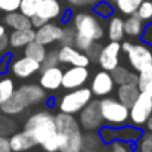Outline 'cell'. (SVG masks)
<instances>
[{"label":"cell","instance_id":"cell-1","mask_svg":"<svg viewBox=\"0 0 152 152\" xmlns=\"http://www.w3.org/2000/svg\"><path fill=\"white\" fill-rule=\"evenodd\" d=\"M24 129L33 133L43 152H59L61 136L56 130L55 114L50 111H37L31 114L25 120Z\"/></svg>","mask_w":152,"mask_h":152},{"label":"cell","instance_id":"cell-2","mask_svg":"<svg viewBox=\"0 0 152 152\" xmlns=\"http://www.w3.org/2000/svg\"><path fill=\"white\" fill-rule=\"evenodd\" d=\"M71 24L75 30V34L83 39H87L92 42H101L103 39V34H105L103 25L95 13L77 12L72 15Z\"/></svg>","mask_w":152,"mask_h":152},{"label":"cell","instance_id":"cell-3","mask_svg":"<svg viewBox=\"0 0 152 152\" xmlns=\"http://www.w3.org/2000/svg\"><path fill=\"white\" fill-rule=\"evenodd\" d=\"M99 109L106 126H124L129 123V106L120 102L117 98L105 96L99 99Z\"/></svg>","mask_w":152,"mask_h":152},{"label":"cell","instance_id":"cell-4","mask_svg":"<svg viewBox=\"0 0 152 152\" xmlns=\"http://www.w3.org/2000/svg\"><path fill=\"white\" fill-rule=\"evenodd\" d=\"M98 133H99V137H101L103 145H108L114 140H123V142H129L133 145L140 139L143 130L140 127L133 126V124H130V126L124 124V126H117V127L102 126L98 130Z\"/></svg>","mask_w":152,"mask_h":152},{"label":"cell","instance_id":"cell-5","mask_svg":"<svg viewBox=\"0 0 152 152\" xmlns=\"http://www.w3.org/2000/svg\"><path fill=\"white\" fill-rule=\"evenodd\" d=\"M95 96L90 90V87H78V89H72L68 90L59 101V111L61 112H66V114H72L77 115L89 102L92 101Z\"/></svg>","mask_w":152,"mask_h":152},{"label":"cell","instance_id":"cell-6","mask_svg":"<svg viewBox=\"0 0 152 152\" xmlns=\"http://www.w3.org/2000/svg\"><path fill=\"white\" fill-rule=\"evenodd\" d=\"M152 114V98L146 90H140L137 99L129 108V121L136 127H143Z\"/></svg>","mask_w":152,"mask_h":152},{"label":"cell","instance_id":"cell-7","mask_svg":"<svg viewBox=\"0 0 152 152\" xmlns=\"http://www.w3.org/2000/svg\"><path fill=\"white\" fill-rule=\"evenodd\" d=\"M12 98L16 102H19L25 109L28 106L43 103L49 99L48 92L40 84H22L18 89H15V93L12 95Z\"/></svg>","mask_w":152,"mask_h":152},{"label":"cell","instance_id":"cell-8","mask_svg":"<svg viewBox=\"0 0 152 152\" xmlns=\"http://www.w3.org/2000/svg\"><path fill=\"white\" fill-rule=\"evenodd\" d=\"M78 124L84 132H98L103 126V120L99 109V99H92L78 114Z\"/></svg>","mask_w":152,"mask_h":152},{"label":"cell","instance_id":"cell-9","mask_svg":"<svg viewBox=\"0 0 152 152\" xmlns=\"http://www.w3.org/2000/svg\"><path fill=\"white\" fill-rule=\"evenodd\" d=\"M40 68H42V64L27 55L13 58L9 62V71L12 72L13 77H16L19 80H27V78L36 75L37 72H40Z\"/></svg>","mask_w":152,"mask_h":152},{"label":"cell","instance_id":"cell-10","mask_svg":"<svg viewBox=\"0 0 152 152\" xmlns=\"http://www.w3.org/2000/svg\"><path fill=\"white\" fill-rule=\"evenodd\" d=\"M126 56H127L129 66L136 72H139L148 65H152V49L143 42L133 43L132 49L126 53Z\"/></svg>","mask_w":152,"mask_h":152},{"label":"cell","instance_id":"cell-11","mask_svg":"<svg viewBox=\"0 0 152 152\" xmlns=\"http://www.w3.org/2000/svg\"><path fill=\"white\" fill-rule=\"evenodd\" d=\"M90 78V69L89 66H75L71 65L69 68L64 69L62 75V89L72 90L83 87Z\"/></svg>","mask_w":152,"mask_h":152},{"label":"cell","instance_id":"cell-12","mask_svg":"<svg viewBox=\"0 0 152 152\" xmlns=\"http://www.w3.org/2000/svg\"><path fill=\"white\" fill-rule=\"evenodd\" d=\"M121 59V43L120 42H109L105 46H102L99 56H98V65L101 69L105 71H112L120 65Z\"/></svg>","mask_w":152,"mask_h":152},{"label":"cell","instance_id":"cell-13","mask_svg":"<svg viewBox=\"0 0 152 152\" xmlns=\"http://www.w3.org/2000/svg\"><path fill=\"white\" fill-rule=\"evenodd\" d=\"M115 86L117 84H115L111 72L105 71V69L98 71L92 77V81H90V90H92L93 96H96V98L109 96L111 93L115 92Z\"/></svg>","mask_w":152,"mask_h":152},{"label":"cell","instance_id":"cell-14","mask_svg":"<svg viewBox=\"0 0 152 152\" xmlns=\"http://www.w3.org/2000/svg\"><path fill=\"white\" fill-rule=\"evenodd\" d=\"M59 64L64 65H75V66H90V58L86 52L78 50L74 46H61L58 49Z\"/></svg>","mask_w":152,"mask_h":152},{"label":"cell","instance_id":"cell-15","mask_svg":"<svg viewBox=\"0 0 152 152\" xmlns=\"http://www.w3.org/2000/svg\"><path fill=\"white\" fill-rule=\"evenodd\" d=\"M55 124H56V130L61 136V139L64 137H69V136H74L81 130L80 124H78V120L75 115L72 114H66V112H58L55 114Z\"/></svg>","mask_w":152,"mask_h":152},{"label":"cell","instance_id":"cell-16","mask_svg":"<svg viewBox=\"0 0 152 152\" xmlns=\"http://www.w3.org/2000/svg\"><path fill=\"white\" fill-rule=\"evenodd\" d=\"M62 75H64V69L59 65L40 69L39 84L46 92H56L62 87Z\"/></svg>","mask_w":152,"mask_h":152},{"label":"cell","instance_id":"cell-17","mask_svg":"<svg viewBox=\"0 0 152 152\" xmlns=\"http://www.w3.org/2000/svg\"><path fill=\"white\" fill-rule=\"evenodd\" d=\"M9 142H10L12 152H28L39 146V143H37L36 137L33 136V133L30 130H25V129L22 132L12 133L9 136Z\"/></svg>","mask_w":152,"mask_h":152},{"label":"cell","instance_id":"cell-18","mask_svg":"<svg viewBox=\"0 0 152 152\" xmlns=\"http://www.w3.org/2000/svg\"><path fill=\"white\" fill-rule=\"evenodd\" d=\"M61 34H62V27L49 21V22L43 24L42 27L36 28L34 40L42 43V45H45V46H50V45H55V43L59 42Z\"/></svg>","mask_w":152,"mask_h":152},{"label":"cell","instance_id":"cell-19","mask_svg":"<svg viewBox=\"0 0 152 152\" xmlns=\"http://www.w3.org/2000/svg\"><path fill=\"white\" fill-rule=\"evenodd\" d=\"M64 7L61 4L59 0H42L40 6H39V10L36 15H39L40 18H43L46 22L49 21H56V19H61L62 15H64Z\"/></svg>","mask_w":152,"mask_h":152},{"label":"cell","instance_id":"cell-20","mask_svg":"<svg viewBox=\"0 0 152 152\" xmlns=\"http://www.w3.org/2000/svg\"><path fill=\"white\" fill-rule=\"evenodd\" d=\"M36 37V30L24 28V30H13L9 34V48L12 49H24L28 43H31Z\"/></svg>","mask_w":152,"mask_h":152},{"label":"cell","instance_id":"cell-21","mask_svg":"<svg viewBox=\"0 0 152 152\" xmlns=\"http://www.w3.org/2000/svg\"><path fill=\"white\" fill-rule=\"evenodd\" d=\"M140 93V89L137 86V83H129V84H118L115 89V98L120 102H123L124 105H127L129 108L132 106V103L137 99Z\"/></svg>","mask_w":152,"mask_h":152},{"label":"cell","instance_id":"cell-22","mask_svg":"<svg viewBox=\"0 0 152 152\" xmlns=\"http://www.w3.org/2000/svg\"><path fill=\"white\" fill-rule=\"evenodd\" d=\"M108 28H106V34L109 42H123L126 33H124V19L121 16L112 15L108 18Z\"/></svg>","mask_w":152,"mask_h":152},{"label":"cell","instance_id":"cell-23","mask_svg":"<svg viewBox=\"0 0 152 152\" xmlns=\"http://www.w3.org/2000/svg\"><path fill=\"white\" fill-rule=\"evenodd\" d=\"M4 25L12 28V30H24V28H31V18L25 16L19 10L7 12L4 16Z\"/></svg>","mask_w":152,"mask_h":152},{"label":"cell","instance_id":"cell-24","mask_svg":"<svg viewBox=\"0 0 152 152\" xmlns=\"http://www.w3.org/2000/svg\"><path fill=\"white\" fill-rule=\"evenodd\" d=\"M111 75L115 81V84H129V83H137V72L133 71L129 66H121L118 65L111 71Z\"/></svg>","mask_w":152,"mask_h":152},{"label":"cell","instance_id":"cell-25","mask_svg":"<svg viewBox=\"0 0 152 152\" xmlns=\"http://www.w3.org/2000/svg\"><path fill=\"white\" fill-rule=\"evenodd\" d=\"M145 28V22L136 15H127V18L124 19V33L129 37H140Z\"/></svg>","mask_w":152,"mask_h":152},{"label":"cell","instance_id":"cell-26","mask_svg":"<svg viewBox=\"0 0 152 152\" xmlns=\"http://www.w3.org/2000/svg\"><path fill=\"white\" fill-rule=\"evenodd\" d=\"M46 53H48L46 46L42 45V43H39V42H36V40H33L31 43H28V45L24 48V55H27V56L36 59V61L40 62V64L45 61Z\"/></svg>","mask_w":152,"mask_h":152},{"label":"cell","instance_id":"cell-27","mask_svg":"<svg viewBox=\"0 0 152 152\" xmlns=\"http://www.w3.org/2000/svg\"><path fill=\"white\" fill-rule=\"evenodd\" d=\"M114 4V7L123 13V15H132V13H136L139 4L143 1V0H108Z\"/></svg>","mask_w":152,"mask_h":152},{"label":"cell","instance_id":"cell-28","mask_svg":"<svg viewBox=\"0 0 152 152\" xmlns=\"http://www.w3.org/2000/svg\"><path fill=\"white\" fill-rule=\"evenodd\" d=\"M15 81L10 77L1 75L0 77V105L4 103L9 98H12V95L15 93Z\"/></svg>","mask_w":152,"mask_h":152},{"label":"cell","instance_id":"cell-29","mask_svg":"<svg viewBox=\"0 0 152 152\" xmlns=\"http://www.w3.org/2000/svg\"><path fill=\"white\" fill-rule=\"evenodd\" d=\"M114 4L108 0H98L96 3H93V13L99 18V19H108L109 16L114 15Z\"/></svg>","mask_w":152,"mask_h":152},{"label":"cell","instance_id":"cell-30","mask_svg":"<svg viewBox=\"0 0 152 152\" xmlns=\"http://www.w3.org/2000/svg\"><path fill=\"white\" fill-rule=\"evenodd\" d=\"M0 111H1L3 114H6V115L13 117V115H19V114H22V112L25 111V108H24L19 102L15 101L13 98H9L4 103L0 105Z\"/></svg>","mask_w":152,"mask_h":152},{"label":"cell","instance_id":"cell-31","mask_svg":"<svg viewBox=\"0 0 152 152\" xmlns=\"http://www.w3.org/2000/svg\"><path fill=\"white\" fill-rule=\"evenodd\" d=\"M16 132V121L10 118V115L0 114V136H10Z\"/></svg>","mask_w":152,"mask_h":152},{"label":"cell","instance_id":"cell-32","mask_svg":"<svg viewBox=\"0 0 152 152\" xmlns=\"http://www.w3.org/2000/svg\"><path fill=\"white\" fill-rule=\"evenodd\" d=\"M74 42H75V30L72 24L65 22V25H62V34L58 43L61 46H74Z\"/></svg>","mask_w":152,"mask_h":152},{"label":"cell","instance_id":"cell-33","mask_svg":"<svg viewBox=\"0 0 152 152\" xmlns=\"http://www.w3.org/2000/svg\"><path fill=\"white\" fill-rule=\"evenodd\" d=\"M42 0H21V4H19V12L24 13L25 16L31 18L37 13L39 10V6H40Z\"/></svg>","mask_w":152,"mask_h":152},{"label":"cell","instance_id":"cell-34","mask_svg":"<svg viewBox=\"0 0 152 152\" xmlns=\"http://www.w3.org/2000/svg\"><path fill=\"white\" fill-rule=\"evenodd\" d=\"M136 15L146 24V22H152V0H143L137 10H136Z\"/></svg>","mask_w":152,"mask_h":152},{"label":"cell","instance_id":"cell-35","mask_svg":"<svg viewBox=\"0 0 152 152\" xmlns=\"http://www.w3.org/2000/svg\"><path fill=\"white\" fill-rule=\"evenodd\" d=\"M152 81V65L145 66L143 69H140L137 72V86L140 90H145L146 86Z\"/></svg>","mask_w":152,"mask_h":152},{"label":"cell","instance_id":"cell-36","mask_svg":"<svg viewBox=\"0 0 152 152\" xmlns=\"http://www.w3.org/2000/svg\"><path fill=\"white\" fill-rule=\"evenodd\" d=\"M136 151L137 152H152V133L143 132L140 139L136 142Z\"/></svg>","mask_w":152,"mask_h":152},{"label":"cell","instance_id":"cell-37","mask_svg":"<svg viewBox=\"0 0 152 152\" xmlns=\"http://www.w3.org/2000/svg\"><path fill=\"white\" fill-rule=\"evenodd\" d=\"M56 65H61V64H59V58H58V50H56V49L48 50L46 56H45V61L42 62V68H40V69L56 66Z\"/></svg>","mask_w":152,"mask_h":152},{"label":"cell","instance_id":"cell-38","mask_svg":"<svg viewBox=\"0 0 152 152\" xmlns=\"http://www.w3.org/2000/svg\"><path fill=\"white\" fill-rule=\"evenodd\" d=\"M108 152H132V143L123 140H114L108 143Z\"/></svg>","mask_w":152,"mask_h":152},{"label":"cell","instance_id":"cell-39","mask_svg":"<svg viewBox=\"0 0 152 152\" xmlns=\"http://www.w3.org/2000/svg\"><path fill=\"white\" fill-rule=\"evenodd\" d=\"M21 4V0H0V10L1 12H13L18 10Z\"/></svg>","mask_w":152,"mask_h":152},{"label":"cell","instance_id":"cell-40","mask_svg":"<svg viewBox=\"0 0 152 152\" xmlns=\"http://www.w3.org/2000/svg\"><path fill=\"white\" fill-rule=\"evenodd\" d=\"M9 48V36L6 33L4 25H0V58L3 56V53H6Z\"/></svg>","mask_w":152,"mask_h":152},{"label":"cell","instance_id":"cell-41","mask_svg":"<svg viewBox=\"0 0 152 152\" xmlns=\"http://www.w3.org/2000/svg\"><path fill=\"white\" fill-rule=\"evenodd\" d=\"M140 42H143L145 45H148L152 49V22H146L145 24L143 33L140 36Z\"/></svg>","mask_w":152,"mask_h":152},{"label":"cell","instance_id":"cell-42","mask_svg":"<svg viewBox=\"0 0 152 152\" xmlns=\"http://www.w3.org/2000/svg\"><path fill=\"white\" fill-rule=\"evenodd\" d=\"M101 49H102V46L98 43V42H95V43L86 50V55L90 58V62H98V56H99Z\"/></svg>","mask_w":152,"mask_h":152},{"label":"cell","instance_id":"cell-43","mask_svg":"<svg viewBox=\"0 0 152 152\" xmlns=\"http://www.w3.org/2000/svg\"><path fill=\"white\" fill-rule=\"evenodd\" d=\"M10 53H6L0 58V75L4 74L7 69H9V62H10Z\"/></svg>","mask_w":152,"mask_h":152},{"label":"cell","instance_id":"cell-44","mask_svg":"<svg viewBox=\"0 0 152 152\" xmlns=\"http://www.w3.org/2000/svg\"><path fill=\"white\" fill-rule=\"evenodd\" d=\"M0 152H12L7 136H0Z\"/></svg>","mask_w":152,"mask_h":152},{"label":"cell","instance_id":"cell-45","mask_svg":"<svg viewBox=\"0 0 152 152\" xmlns=\"http://www.w3.org/2000/svg\"><path fill=\"white\" fill-rule=\"evenodd\" d=\"M43 24H46V21L43 19V18H40L39 15H34V16H31V27L36 30V28H39V27H42Z\"/></svg>","mask_w":152,"mask_h":152},{"label":"cell","instance_id":"cell-46","mask_svg":"<svg viewBox=\"0 0 152 152\" xmlns=\"http://www.w3.org/2000/svg\"><path fill=\"white\" fill-rule=\"evenodd\" d=\"M72 6H87V4H93L98 0H68Z\"/></svg>","mask_w":152,"mask_h":152},{"label":"cell","instance_id":"cell-47","mask_svg":"<svg viewBox=\"0 0 152 152\" xmlns=\"http://www.w3.org/2000/svg\"><path fill=\"white\" fill-rule=\"evenodd\" d=\"M121 43V52H124V53H127V52L132 49V46H133V42H120Z\"/></svg>","mask_w":152,"mask_h":152},{"label":"cell","instance_id":"cell-48","mask_svg":"<svg viewBox=\"0 0 152 152\" xmlns=\"http://www.w3.org/2000/svg\"><path fill=\"white\" fill-rule=\"evenodd\" d=\"M145 132H149V133H152V114H151V117L146 120V123H145Z\"/></svg>","mask_w":152,"mask_h":152},{"label":"cell","instance_id":"cell-49","mask_svg":"<svg viewBox=\"0 0 152 152\" xmlns=\"http://www.w3.org/2000/svg\"><path fill=\"white\" fill-rule=\"evenodd\" d=\"M80 152H99V149H93V148H81L80 149Z\"/></svg>","mask_w":152,"mask_h":152},{"label":"cell","instance_id":"cell-50","mask_svg":"<svg viewBox=\"0 0 152 152\" xmlns=\"http://www.w3.org/2000/svg\"><path fill=\"white\" fill-rule=\"evenodd\" d=\"M145 90H146V92L151 95V98H152V81L149 83V84H148V86H146V89H145Z\"/></svg>","mask_w":152,"mask_h":152}]
</instances>
